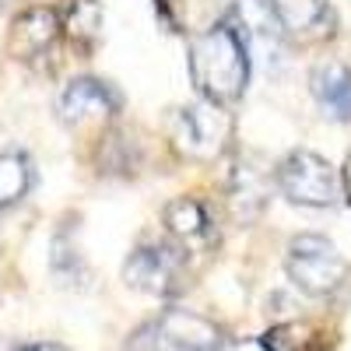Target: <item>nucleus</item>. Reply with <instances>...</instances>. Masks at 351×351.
Listing matches in <instances>:
<instances>
[{"label":"nucleus","mask_w":351,"mask_h":351,"mask_svg":"<svg viewBox=\"0 0 351 351\" xmlns=\"http://www.w3.org/2000/svg\"><path fill=\"white\" fill-rule=\"evenodd\" d=\"M190 77L200 99L232 106L250 84V49L228 18L190 43Z\"/></svg>","instance_id":"1"},{"label":"nucleus","mask_w":351,"mask_h":351,"mask_svg":"<svg viewBox=\"0 0 351 351\" xmlns=\"http://www.w3.org/2000/svg\"><path fill=\"white\" fill-rule=\"evenodd\" d=\"M123 351H225V334L215 319L172 306L148 324H141L127 337Z\"/></svg>","instance_id":"2"},{"label":"nucleus","mask_w":351,"mask_h":351,"mask_svg":"<svg viewBox=\"0 0 351 351\" xmlns=\"http://www.w3.org/2000/svg\"><path fill=\"white\" fill-rule=\"evenodd\" d=\"M285 271L306 295H334L348 278V263L327 236H295L285 250Z\"/></svg>","instance_id":"3"},{"label":"nucleus","mask_w":351,"mask_h":351,"mask_svg":"<svg viewBox=\"0 0 351 351\" xmlns=\"http://www.w3.org/2000/svg\"><path fill=\"white\" fill-rule=\"evenodd\" d=\"M123 281L144 295L172 299L186 288V250L180 243H141L127 256Z\"/></svg>","instance_id":"4"},{"label":"nucleus","mask_w":351,"mask_h":351,"mask_svg":"<svg viewBox=\"0 0 351 351\" xmlns=\"http://www.w3.org/2000/svg\"><path fill=\"white\" fill-rule=\"evenodd\" d=\"M274 176H278V190L299 208H334L341 200V180L334 165L316 152L306 148L291 152L288 158H281Z\"/></svg>","instance_id":"5"},{"label":"nucleus","mask_w":351,"mask_h":351,"mask_svg":"<svg viewBox=\"0 0 351 351\" xmlns=\"http://www.w3.org/2000/svg\"><path fill=\"white\" fill-rule=\"evenodd\" d=\"M228 21L239 28V36L246 46L253 43L263 56H274L288 32H285V8L278 0H232V14Z\"/></svg>","instance_id":"6"},{"label":"nucleus","mask_w":351,"mask_h":351,"mask_svg":"<svg viewBox=\"0 0 351 351\" xmlns=\"http://www.w3.org/2000/svg\"><path fill=\"white\" fill-rule=\"evenodd\" d=\"M64 25H60V11L36 4V8H25L14 21H11V32H8V53L14 60H39L53 49V43L60 39Z\"/></svg>","instance_id":"7"},{"label":"nucleus","mask_w":351,"mask_h":351,"mask_svg":"<svg viewBox=\"0 0 351 351\" xmlns=\"http://www.w3.org/2000/svg\"><path fill=\"white\" fill-rule=\"evenodd\" d=\"M56 112L71 127L95 120V116H116L120 112V95L99 77H74L56 99Z\"/></svg>","instance_id":"8"},{"label":"nucleus","mask_w":351,"mask_h":351,"mask_svg":"<svg viewBox=\"0 0 351 351\" xmlns=\"http://www.w3.org/2000/svg\"><path fill=\"white\" fill-rule=\"evenodd\" d=\"M225 130H228V120H225L221 106L208 102V99H204V106L183 109L180 116H176V137H180V144L190 155H215V152H221Z\"/></svg>","instance_id":"9"},{"label":"nucleus","mask_w":351,"mask_h":351,"mask_svg":"<svg viewBox=\"0 0 351 351\" xmlns=\"http://www.w3.org/2000/svg\"><path fill=\"white\" fill-rule=\"evenodd\" d=\"M165 228L172 243H180L183 250H204L215 243V221L208 204L197 197H180L165 208Z\"/></svg>","instance_id":"10"},{"label":"nucleus","mask_w":351,"mask_h":351,"mask_svg":"<svg viewBox=\"0 0 351 351\" xmlns=\"http://www.w3.org/2000/svg\"><path fill=\"white\" fill-rule=\"evenodd\" d=\"M285 32L299 46L327 43L337 32V14L327 0H291L285 8Z\"/></svg>","instance_id":"11"},{"label":"nucleus","mask_w":351,"mask_h":351,"mask_svg":"<svg viewBox=\"0 0 351 351\" xmlns=\"http://www.w3.org/2000/svg\"><path fill=\"white\" fill-rule=\"evenodd\" d=\"M309 92L330 120L351 123V67H344V64L316 67L309 74Z\"/></svg>","instance_id":"12"},{"label":"nucleus","mask_w":351,"mask_h":351,"mask_svg":"<svg viewBox=\"0 0 351 351\" xmlns=\"http://www.w3.org/2000/svg\"><path fill=\"white\" fill-rule=\"evenodd\" d=\"M36 183V169H32V158L25 152H4L0 155V211L14 208L28 197Z\"/></svg>","instance_id":"13"},{"label":"nucleus","mask_w":351,"mask_h":351,"mask_svg":"<svg viewBox=\"0 0 351 351\" xmlns=\"http://www.w3.org/2000/svg\"><path fill=\"white\" fill-rule=\"evenodd\" d=\"M60 25H64V36L71 43L92 46L99 39V28H102V8L95 0H67L60 11Z\"/></svg>","instance_id":"14"},{"label":"nucleus","mask_w":351,"mask_h":351,"mask_svg":"<svg viewBox=\"0 0 351 351\" xmlns=\"http://www.w3.org/2000/svg\"><path fill=\"white\" fill-rule=\"evenodd\" d=\"M18 351H67L64 344H49V341H39V344H25Z\"/></svg>","instance_id":"15"},{"label":"nucleus","mask_w":351,"mask_h":351,"mask_svg":"<svg viewBox=\"0 0 351 351\" xmlns=\"http://www.w3.org/2000/svg\"><path fill=\"white\" fill-rule=\"evenodd\" d=\"M344 197H348V204H351V155L344 158Z\"/></svg>","instance_id":"16"}]
</instances>
